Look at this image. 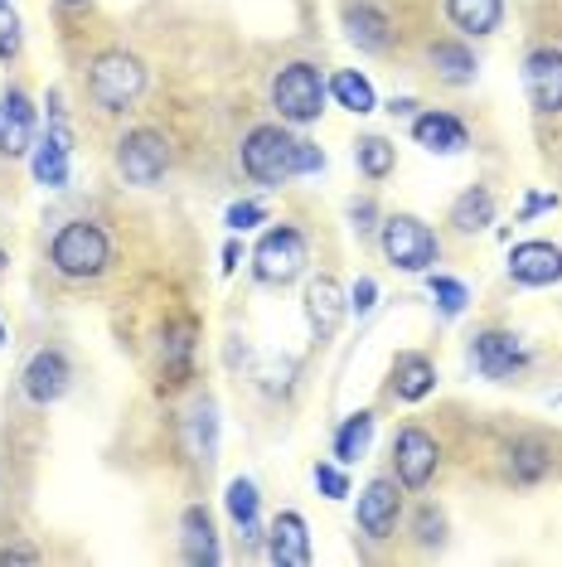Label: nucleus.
Listing matches in <instances>:
<instances>
[{
    "label": "nucleus",
    "mask_w": 562,
    "mask_h": 567,
    "mask_svg": "<svg viewBox=\"0 0 562 567\" xmlns=\"http://www.w3.org/2000/svg\"><path fill=\"white\" fill-rule=\"evenodd\" d=\"M242 171H248L258 185H281L291 175H311V171H325V156L321 146L301 136H287L281 126H252L242 136Z\"/></svg>",
    "instance_id": "nucleus-1"
},
{
    "label": "nucleus",
    "mask_w": 562,
    "mask_h": 567,
    "mask_svg": "<svg viewBox=\"0 0 562 567\" xmlns=\"http://www.w3.org/2000/svg\"><path fill=\"white\" fill-rule=\"evenodd\" d=\"M87 93H93V102L102 112H126L140 93H146V69H140V59L112 49V54H102L93 63V73H87Z\"/></svg>",
    "instance_id": "nucleus-2"
},
{
    "label": "nucleus",
    "mask_w": 562,
    "mask_h": 567,
    "mask_svg": "<svg viewBox=\"0 0 562 567\" xmlns=\"http://www.w3.org/2000/svg\"><path fill=\"white\" fill-rule=\"evenodd\" d=\"M272 107L281 112V122H315L325 112V83L311 63H287L272 79Z\"/></svg>",
    "instance_id": "nucleus-3"
},
{
    "label": "nucleus",
    "mask_w": 562,
    "mask_h": 567,
    "mask_svg": "<svg viewBox=\"0 0 562 567\" xmlns=\"http://www.w3.org/2000/svg\"><path fill=\"white\" fill-rule=\"evenodd\" d=\"M107 262H112V243L97 224H69L54 238V267L63 277L87 281V277H97Z\"/></svg>",
    "instance_id": "nucleus-4"
},
{
    "label": "nucleus",
    "mask_w": 562,
    "mask_h": 567,
    "mask_svg": "<svg viewBox=\"0 0 562 567\" xmlns=\"http://www.w3.org/2000/svg\"><path fill=\"white\" fill-rule=\"evenodd\" d=\"M383 252H388V262L403 267V272H427V267L437 262L441 243H437V234H431L427 224H422V218L398 214V218L383 224Z\"/></svg>",
    "instance_id": "nucleus-5"
},
{
    "label": "nucleus",
    "mask_w": 562,
    "mask_h": 567,
    "mask_svg": "<svg viewBox=\"0 0 562 567\" xmlns=\"http://www.w3.org/2000/svg\"><path fill=\"white\" fill-rule=\"evenodd\" d=\"M305 262H311V252H305V238L296 234V228H272L258 252H252V272H258V281H267V287H287V281H296L305 272Z\"/></svg>",
    "instance_id": "nucleus-6"
},
{
    "label": "nucleus",
    "mask_w": 562,
    "mask_h": 567,
    "mask_svg": "<svg viewBox=\"0 0 562 567\" xmlns=\"http://www.w3.org/2000/svg\"><path fill=\"white\" fill-rule=\"evenodd\" d=\"M165 165H170V151H165V136L156 132H132V136H122V146H117V171L126 185H156V179L165 175Z\"/></svg>",
    "instance_id": "nucleus-7"
},
{
    "label": "nucleus",
    "mask_w": 562,
    "mask_h": 567,
    "mask_svg": "<svg viewBox=\"0 0 562 567\" xmlns=\"http://www.w3.org/2000/svg\"><path fill=\"white\" fill-rule=\"evenodd\" d=\"M437 461H441V446L431 432L422 427H403L398 442H393V466H398V485L407 489H422L437 475Z\"/></svg>",
    "instance_id": "nucleus-8"
},
{
    "label": "nucleus",
    "mask_w": 562,
    "mask_h": 567,
    "mask_svg": "<svg viewBox=\"0 0 562 567\" xmlns=\"http://www.w3.org/2000/svg\"><path fill=\"white\" fill-rule=\"evenodd\" d=\"M509 277L519 287H553V281H562V248H553V243H519L509 252Z\"/></svg>",
    "instance_id": "nucleus-9"
},
{
    "label": "nucleus",
    "mask_w": 562,
    "mask_h": 567,
    "mask_svg": "<svg viewBox=\"0 0 562 567\" xmlns=\"http://www.w3.org/2000/svg\"><path fill=\"white\" fill-rule=\"evenodd\" d=\"M34 146V107L24 93H0V156H24Z\"/></svg>",
    "instance_id": "nucleus-10"
},
{
    "label": "nucleus",
    "mask_w": 562,
    "mask_h": 567,
    "mask_svg": "<svg viewBox=\"0 0 562 567\" xmlns=\"http://www.w3.org/2000/svg\"><path fill=\"white\" fill-rule=\"evenodd\" d=\"M470 354H476V369L485 379H514V369H523V359H529L509 330H485Z\"/></svg>",
    "instance_id": "nucleus-11"
},
{
    "label": "nucleus",
    "mask_w": 562,
    "mask_h": 567,
    "mask_svg": "<svg viewBox=\"0 0 562 567\" xmlns=\"http://www.w3.org/2000/svg\"><path fill=\"white\" fill-rule=\"evenodd\" d=\"M523 83H529V97H533V107L539 112H562V54L558 49H539V54H529Z\"/></svg>",
    "instance_id": "nucleus-12"
},
{
    "label": "nucleus",
    "mask_w": 562,
    "mask_h": 567,
    "mask_svg": "<svg viewBox=\"0 0 562 567\" xmlns=\"http://www.w3.org/2000/svg\"><path fill=\"white\" fill-rule=\"evenodd\" d=\"M69 359H63L59 350H40L24 364V393L34 398V403H59L63 393H69Z\"/></svg>",
    "instance_id": "nucleus-13"
},
{
    "label": "nucleus",
    "mask_w": 562,
    "mask_h": 567,
    "mask_svg": "<svg viewBox=\"0 0 562 567\" xmlns=\"http://www.w3.org/2000/svg\"><path fill=\"white\" fill-rule=\"evenodd\" d=\"M30 165H34V179H40L44 189L69 185V132H63V126H49V132L30 146Z\"/></svg>",
    "instance_id": "nucleus-14"
},
{
    "label": "nucleus",
    "mask_w": 562,
    "mask_h": 567,
    "mask_svg": "<svg viewBox=\"0 0 562 567\" xmlns=\"http://www.w3.org/2000/svg\"><path fill=\"white\" fill-rule=\"evenodd\" d=\"M267 558L281 567H305L311 563V534H305L301 514H277L272 534H267Z\"/></svg>",
    "instance_id": "nucleus-15"
},
{
    "label": "nucleus",
    "mask_w": 562,
    "mask_h": 567,
    "mask_svg": "<svg viewBox=\"0 0 562 567\" xmlns=\"http://www.w3.org/2000/svg\"><path fill=\"white\" fill-rule=\"evenodd\" d=\"M398 524V485L393 481H374L360 495V528L368 538H388Z\"/></svg>",
    "instance_id": "nucleus-16"
},
{
    "label": "nucleus",
    "mask_w": 562,
    "mask_h": 567,
    "mask_svg": "<svg viewBox=\"0 0 562 567\" xmlns=\"http://www.w3.org/2000/svg\"><path fill=\"white\" fill-rule=\"evenodd\" d=\"M305 316H311L315 340H330V334L340 330V320H344V301H340V287H335L330 277L311 281V291H305Z\"/></svg>",
    "instance_id": "nucleus-17"
},
{
    "label": "nucleus",
    "mask_w": 562,
    "mask_h": 567,
    "mask_svg": "<svg viewBox=\"0 0 562 567\" xmlns=\"http://www.w3.org/2000/svg\"><path fill=\"white\" fill-rule=\"evenodd\" d=\"M431 389H437V364L427 354H398V364H393V393L403 403H422Z\"/></svg>",
    "instance_id": "nucleus-18"
},
{
    "label": "nucleus",
    "mask_w": 562,
    "mask_h": 567,
    "mask_svg": "<svg viewBox=\"0 0 562 567\" xmlns=\"http://www.w3.org/2000/svg\"><path fill=\"white\" fill-rule=\"evenodd\" d=\"M413 136H417V146L437 151V156H456V151H466V126L456 117H446V112H427V117H417Z\"/></svg>",
    "instance_id": "nucleus-19"
},
{
    "label": "nucleus",
    "mask_w": 562,
    "mask_h": 567,
    "mask_svg": "<svg viewBox=\"0 0 562 567\" xmlns=\"http://www.w3.org/2000/svg\"><path fill=\"white\" fill-rule=\"evenodd\" d=\"M446 16L461 34H490L500 24V0H446Z\"/></svg>",
    "instance_id": "nucleus-20"
},
{
    "label": "nucleus",
    "mask_w": 562,
    "mask_h": 567,
    "mask_svg": "<svg viewBox=\"0 0 562 567\" xmlns=\"http://www.w3.org/2000/svg\"><path fill=\"white\" fill-rule=\"evenodd\" d=\"M185 558L189 563H219L223 553H219V538H214V524H209V514H204L199 505L195 509H185Z\"/></svg>",
    "instance_id": "nucleus-21"
},
{
    "label": "nucleus",
    "mask_w": 562,
    "mask_h": 567,
    "mask_svg": "<svg viewBox=\"0 0 562 567\" xmlns=\"http://www.w3.org/2000/svg\"><path fill=\"white\" fill-rule=\"evenodd\" d=\"M344 24H350V40L360 44V49H368V54L388 49V20H383L374 6H350V16H344Z\"/></svg>",
    "instance_id": "nucleus-22"
},
{
    "label": "nucleus",
    "mask_w": 562,
    "mask_h": 567,
    "mask_svg": "<svg viewBox=\"0 0 562 567\" xmlns=\"http://www.w3.org/2000/svg\"><path fill=\"white\" fill-rule=\"evenodd\" d=\"M490 218H495V195L490 189H466L461 199H456V209H451V224L461 228V234H480V228H490Z\"/></svg>",
    "instance_id": "nucleus-23"
},
{
    "label": "nucleus",
    "mask_w": 562,
    "mask_h": 567,
    "mask_svg": "<svg viewBox=\"0 0 562 567\" xmlns=\"http://www.w3.org/2000/svg\"><path fill=\"white\" fill-rule=\"evenodd\" d=\"M509 471H514V481L523 485H533V481H543L548 471H553V456H548V446L543 442H514L509 446Z\"/></svg>",
    "instance_id": "nucleus-24"
},
{
    "label": "nucleus",
    "mask_w": 562,
    "mask_h": 567,
    "mask_svg": "<svg viewBox=\"0 0 562 567\" xmlns=\"http://www.w3.org/2000/svg\"><path fill=\"white\" fill-rule=\"evenodd\" d=\"M368 436H374V412H354L350 422L335 436V461L340 466H354V461L368 451Z\"/></svg>",
    "instance_id": "nucleus-25"
},
{
    "label": "nucleus",
    "mask_w": 562,
    "mask_h": 567,
    "mask_svg": "<svg viewBox=\"0 0 562 567\" xmlns=\"http://www.w3.org/2000/svg\"><path fill=\"white\" fill-rule=\"evenodd\" d=\"M330 93L340 97V107L360 112V117L364 112H374V83H368L364 73H350V69L335 73V79H330Z\"/></svg>",
    "instance_id": "nucleus-26"
},
{
    "label": "nucleus",
    "mask_w": 562,
    "mask_h": 567,
    "mask_svg": "<svg viewBox=\"0 0 562 567\" xmlns=\"http://www.w3.org/2000/svg\"><path fill=\"white\" fill-rule=\"evenodd\" d=\"M189 446H195L199 461H214V451H219V417H214V403H199L189 412Z\"/></svg>",
    "instance_id": "nucleus-27"
},
{
    "label": "nucleus",
    "mask_w": 562,
    "mask_h": 567,
    "mask_svg": "<svg viewBox=\"0 0 562 567\" xmlns=\"http://www.w3.org/2000/svg\"><path fill=\"white\" fill-rule=\"evenodd\" d=\"M228 514L242 524V534L258 538V485H252V481H233V485H228Z\"/></svg>",
    "instance_id": "nucleus-28"
},
{
    "label": "nucleus",
    "mask_w": 562,
    "mask_h": 567,
    "mask_svg": "<svg viewBox=\"0 0 562 567\" xmlns=\"http://www.w3.org/2000/svg\"><path fill=\"white\" fill-rule=\"evenodd\" d=\"M431 63H437L441 79H451V83H470V79H476V59H470L461 44H437V49H431Z\"/></svg>",
    "instance_id": "nucleus-29"
},
{
    "label": "nucleus",
    "mask_w": 562,
    "mask_h": 567,
    "mask_svg": "<svg viewBox=\"0 0 562 567\" xmlns=\"http://www.w3.org/2000/svg\"><path fill=\"white\" fill-rule=\"evenodd\" d=\"M354 161H360V171L368 179H383V175L393 171V146L383 136H364L360 146H354Z\"/></svg>",
    "instance_id": "nucleus-30"
},
{
    "label": "nucleus",
    "mask_w": 562,
    "mask_h": 567,
    "mask_svg": "<svg viewBox=\"0 0 562 567\" xmlns=\"http://www.w3.org/2000/svg\"><path fill=\"white\" fill-rule=\"evenodd\" d=\"M431 296H437V306L446 316H461L466 301H470L466 287H461V281H451V277H431Z\"/></svg>",
    "instance_id": "nucleus-31"
},
{
    "label": "nucleus",
    "mask_w": 562,
    "mask_h": 567,
    "mask_svg": "<svg viewBox=\"0 0 562 567\" xmlns=\"http://www.w3.org/2000/svg\"><path fill=\"white\" fill-rule=\"evenodd\" d=\"M20 54V16L10 6H0V59Z\"/></svg>",
    "instance_id": "nucleus-32"
},
{
    "label": "nucleus",
    "mask_w": 562,
    "mask_h": 567,
    "mask_svg": "<svg viewBox=\"0 0 562 567\" xmlns=\"http://www.w3.org/2000/svg\"><path fill=\"white\" fill-rule=\"evenodd\" d=\"M189 334H195L189 326H180V330H170V334H165V359H170V369H175V373L185 369V359H189V344H195V340H189Z\"/></svg>",
    "instance_id": "nucleus-33"
},
{
    "label": "nucleus",
    "mask_w": 562,
    "mask_h": 567,
    "mask_svg": "<svg viewBox=\"0 0 562 567\" xmlns=\"http://www.w3.org/2000/svg\"><path fill=\"white\" fill-rule=\"evenodd\" d=\"M262 218H267V209L248 199V204H233V209H228V228H233V234H242V228H258Z\"/></svg>",
    "instance_id": "nucleus-34"
},
{
    "label": "nucleus",
    "mask_w": 562,
    "mask_h": 567,
    "mask_svg": "<svg viewBox=\"0 0 562 567\" xmlns=\"http://www.w3.org/2000/svg\"><path fill=\"white\" fill-rule=\"evenodd\" d=\"M315 485H321L330 499H344V495H350V481H344V471H335V466H315Z\"/></svg>",
    "instance_id": "nucleus-35"
},
{
    "label": "nucleus",
    "mask_w": 562,
    "mask_h": 567,
    "mask_svg": "<svg viewBox=\"0 0 562 567\" xmlns=\"http://www.w3.org/2000/svg\"><path fill=\"white\" fill-rule=\"evenodd\" d=\"M441 528H446V519H441V514H431V509H422V519H417V538H422V544H441Z\"/></svg>",
    "instance_id": "nucleus-36"
},
{
    "label": "nucleus",
    "mask_w": 562,
    "mask_h": 567,
    "mask_svg": "<svg viewBox=\"0 0 562 567\" xmlns=\"http://www.w3.org/2000/svg\"><path fill=\"white\" fill-rule=\"evenodd\" d=\"M374 296H378V287L368 277H360V281H354V291H350V306L364 316V311H374Z\"/></svg>",
    "instance_id": "nucleus-37"
},
{
    "label": "nucleus",
    "mask_w": 562,
    "mask_h": 567,
    "mask_svg": "<svg viewBox=\"0 0 562 567\" xmlns=\"http://www.w3.org/2000/svg\"><path fill=\"white\" fill-rule=\"evenodd\" d=\"M413 107H417L413 97H393V107H388V112H393V117H413Z\"/></svg>",
    "instance_id": "nucleus-38"
},
{
    "label": "nucleus",
    "mask_w": 562,
    "mask_h": 567,
    "mask_svg": "<svg viewBox=\"0 0 562 567\" xmlns=\"http://www.w3.org/2000/svg\"><path fill=\"white\" fill-rule=\"evenodd\" d=\"M63 6H79V0H63Z\"/></svg>",
    "instance_id": "nucleus-39"
},
{
    "label": "nucleus",
    "mask_w": 562,
    "mask_h": 567,
    "mask_svg": "<svg viewBox=\"0 0 562 567\" xmlns=\"http://www.w3.org/2000/svg\"><path fill=\"white\" fill-rule=\"evenodd\" d=\"M0 267H6V252H0Z\"/></svg>",
    "instance_id": "nucleus-40"
},
{
    "label": "nucleus",
    "mask_w": 562,
    "mask_h": 567,
    "mask_svg": "<svg viewBox=\"0 0 562 567\" xmlns=\"http://www.w3.org/2000/svg\"><path fill=\"white\" fill-rule=\"evenodd\" d=\"M0 6H10V0H0Z\"/></svg>",
    "instance_id": "nucleus-41"
},
{
    "label": "nucleus",
    "mask_w": 562,
    "mask_h": 567,
    "mask_svg": "<svg viewBox=\"0 0 562 567\" xmlns=\"http://www.w3.org/2000/svg\"><path fill=\"white\" fill-rule=\"evenodd\" d=\"M0 340H6V330H0Z\"/></svg>",
    "instance_id": "nucleus-42"
}]
</instances>
